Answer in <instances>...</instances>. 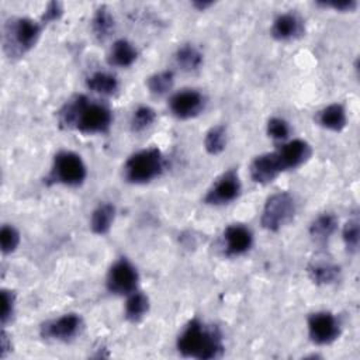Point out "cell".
Returning a JSON list of instances; mask_svg holds the SVG:
<instances>
[{
	"instance_id": "1",
	"label": "cell",
	"mask_w": 360,
	"mask_h": 360,
	"mask_svg": "<svg viewBox=\"0 0 360 360\" xmlns=\"http://www.w3.org/2000/svg\"><path fill=\"white\" fill-rule=\"evenodd\" d=\"M60 127L76 129L82 134H105L112 124L111 110L83 94H77L58 111Z\"/></svg>"
},
{
	"instance_id": "2",
	"label": "cell",
	"mask_w": 360,
	"mask_h": 360,
	"mask_svg": "<svg viewBox=\"0 0 360 360\" xmlns=\"http://www.w3.org/2000/svg\"><path fill=\"white\" fill-rule=\"evenodd\" d=\"M177 350L184 357L211 360L224 353L222 335L217 326L191 319L177 338Z\"/></svg>"
},
{
	"instance_id": "3",
	"label": "cell",
	"mask_w": 360,
	"mask_h": 360,
	"mask_svg": "<svg viewBox=\"0 0 360 360\" xmlns=\"http://www.w3.org/2000/svg\"><path fill=\"white\" fill-rule=\"evenodd\" d=\"M41 31L42 24L31 18L17 17L8 20L4 27V51L8 56H22L35 46Z\"/></svg>"
},
{
	"instance_id": "4",
	"label": "cell",
	"mask_w": 360,
	"mask_h": 360,
	"mask_svg": "<svg viewBox=\"0 0 360 360\" xmlns=\"http://www.w3.org/2000/svg\"><path fill=\"white\" fill-rule=\"evenodd\" d=\"M165 169V158L158 148L132 153L124 165V177L134 184H145L159 177Z\"/></svg>"
},
{
	"instance_id": "5",
	"label": "cell",
	"mask_w": 360,
	"mask_h": 360,
	"mask_svg": "<svg viewBox=\"0 0 360 360\" xmlns=\"http://www.w3.org/2000/svg\"><path fill=\"white\" fill-rule=\"evenodd\" d=\"M87 176L83 159L72 150H60L55 155L49 172V183H58L69 187L80 186Z\"/></svg>"
},
{
	"instance_id": "6",
	"label": "cell",
	"mask_w": 360,
	"mask_h": 360,
	"mask_svg": "<svg viewBox=\"0 0 360 360\" xmlns=\"http://www.w3.org/2000/svg\"><path fill=\"white\" fill-rule=\"evenodd\" d=\"M295 215V200L287 191L271 194L263 207L260 224L270 232H277L292 221Z\"/></svg>"
},
{
	"instance_id": "7",
	"label": "cell",
	"mask_w": 360,
	"mask_h": 360,
	"mask_svg": "<svg viewBox=\"0 0 360 360\" xmlns=\"http://www.w3.org/2000/svg\"><path fill=\"white\" fill-rule=\"evenodd\" d=\"M139 276L134 264L128 259L121 257L110 267L105 278V285L111 294L129 295L131 292L136 291Z\"/></svg>"
},
{
	"instance_id": "8",
	"label": "cell",
	"mask_w": 360,
	"mask_h": 360,
	"mask_svg": "<svg viewBox=\"0 0 360 360\" xmlns=\"http://www.w3.org/2000/svg\"><path fill=\"white\" fill-rule=\"evenodd\" d=\"M242 186L239 174L235 169L224 172L210 187L204 197V202L210 205H225L235 201L240 194Z\"/></svg>"
},
{
	"instance_id": "9",
	"label": "cell",
	"mask_w": 360,
	"mask_h": 360,
	"mask_svg": "<svg viewBox=\"0 0 360 360\" xmlns=\"http://www.w3.org/2000/svg\"><path fill=\"white\" fill-rule=\"evenodd\" d=\"M308 335L315 345H330L340 335L338 318L328 311H318L308 316Z\"/></svg>"
},
{
	"instance_id": "10",
	"label": "cell",
	"mask_w": 360,
	"mask_h": 360,
	"mask_svg": "<svg viewBox=\"0 0 360 360\" xmlns=\"http://www.w3.org/2000/svg\"><path fill=\"white\" fill-rule=\"evenodd\" d=\"M205 97L194 89H183L169 98V108L172 114L180 120H188L202 112Z\"/></svg>"
},
{
	"instance_id": "11",
	"label": "cell",
	"mask_w": 360,
	"mask_h": 360,
	"mask_svg": "<svg viewBox=\"0 0 360 360\" xmlns=\"http://www.w3.org/2000/svg\"><path fill=\"white\" fill-rule=\"evenodd\" d=\"M83 321L77 314H65L41 325V336L59 342H68L82 330Z\"/></svg>"
},
{
	"instance_id": "12",
	"label": "cell",
	"mask_w": 360,
	"mask_h": 360,
	"mask_svg": "<svg viewBox=\"0 0 360 360\" xmlns=\"http://www.w3.org/2000/svg\"><path fill=\"white\" fill-rule=\"evenodd\" d=\"M250 177L255 183L269 184L271 183L280 173H283L281 163L276 152H267L256 156L249 167Z\"/></svg>"
},
{
	"instance_id": "13",
	"label": "cell",
	"mask_w": 360,
	"mask_h": 360,
	"mask_svg": "<svg viewBox=\"0 0 360 360\" xmlns=\"http://www.w3.org/2000/svg\"><path fill=\"white\" fill-rule=\"evenodd\" d=\"M283 170L297 169L304 165L312 153L311 145L304 139H292L285 142L280 149L276 150Z\"/></svg>"
},
{
	"instance_id": "14",
	"label": "cell",
	"mask_w": 360,
	"mask_h": 360,
	"mask_svg": "<svg viewBox=\"0 0 360 360\" xmlns=\"http://www.w3.org/2000/svg\"><path fill=\"white\" fill-rule=\"evenodd\" d=\"M253 243L252 231L242 224H231L224 231L225 253L228 256H240L246 253Z\"/></svg>"
},
{
	"instance_id": "15",
	"label": "cell",
	"mask_w": 360,
	"mask_h": 360,
	"mask_svg": "<svg viewBox=\"0 0 360 360\" xmlns=\"http://www.w3.org/2000/svg\"><path fill=\"white\" fill-rule=\"evenodd\" d=\"M304 32L302 20L295 13L278 14L270 28V34L277 41H290L298 38Z\"/></svg>"
},
{
	"instance_id": "16",
	"label": "cell",
	"mask_w": 360,
	"mask_h": 360,
	"mask_svg": "<svg viewBox=\"0 0 360 360\" xmlns=\"http://www.w3.org/2000/svg\"><path fill=\"white\" fill-rule=\"evenodd\" d=\"M316 122L329 131L340 132L347 124L346 108L340 103H332L316 112Z\"/></svg>"
},
{
	"instance_id": "17",
	"label": "cell",
	"mask_w": 360,
	"mask_h": 360,
	"mask_svg": "<svg viewBox=\"0 0 360 360\" xmlns=\"http://www.w3.org/2000/svg\"><path fill=\"white\" fill-rule=\"evenodd\" d=\"M136 58H138L136 48L129 41L121 38L111 45L107 60L112 66L128 68L136 60Z\"/></svg>"
},
{
	"instance_id": "18",
	"label": "cell",
	"mask_w": 360,
	"mask_h": 360,
	"mask_svg": "<svg viewBox=\"0 0 360 360\" xmlns=\"http://www.w3.org/2000/svg\"><path fill=\"white\" fill-rule=\"evenodd\" d=\"M338 229V219L333 214L325 212L318 215L311 226H309V236L315 243L325 245L329 238L336 232Z\"/></svg>"
},
{
	"instance_id": "19",
	"label": "cell",
	"mask_w": 360,
	"mask_h": 360,
	"mask_svg": "<svg viewBox=\"0 0 360 360\" xmlns=\"http://www.w3.org/2000/svg\"><path fill=\"white\" fill-rule=\"evenodd\" d=\"M115 218V207L111 202L98 204L90 218V228L97 235H105L110 232Z\"/></svg>"
},
{
	"instance_id": "20",
	"label": "cell",
	"mask_w": 360,
	"mask_h": 360,
	"mask_svg": "<svg viewBox=\"0 0 360 360\" xmlns=\"http://www.w3.org/2000/svg\"><path fill=\"white\" fill-rule=\"evenodd\" d=\"M86 86L101 96H112L118 91L120 83L118 79L108 72H94L91 73L87 80H86Z\"/></svg>"
},
{
	"instance_id": "21",
	"label": "cell",
	"mask_w": 360,
	"mask_h": 360,
	"mask_svg": "<svg viewBox=\"0 0 360 360\" xmlns=\"http://www.w3.org/2000/svg\"><path fill=\"white\" fill-rule=\"evenodd\" d=\"M114 28H115V21H114L112 14L107 8V6L97 7V10L93 15V20H91V30H93V34L97 38V41L103 42L107 38H110Z\"/></svg>"
},
{
	"instance_id": "22",
	"label": "cell",
	"mask_w": 360,
	"mask_h": 360,
	"mask_svg": "<svg viewBox=\"0 0 360 360\" xmlns=\"http://www.w3.org/2000/svg\"><path fill=\"white\" fill-rule=\"evenodd\" d=\"M307 273L308 277L319 285H326V284H332L335 281L339 280L340 277V267L332 263H325V262H319V263H314L309 264L307 267Z\"/></svg>"
},
{
	"instance_id": "23",
	"label": "cell",
	"mask_w": 360,
	"mask_h": 360,
	"mask_svg": "<svg viewBox=\"0 0 360 360\" xmlns=\"http://www.w3.org/2000/svg\"><path fill=\"white\" fill-rule=\"evenodd\" d=\"M149 311V298L141 291H134L128 295L124 315L129 322H139Z\"/></svg>"
},
{
	"instance_id": "24",
	"label": "cell",
	"mask_w": 360,
	"mask_h": 360,
	"mask_svg": "<svg viewBox=\"0 0 360 360\" xmlns=\"http://www.w3.org/2000/svg\"><path fill=\"white\" fill-rule=\"evenodd\" d=\"M176 63L183 69V70H195L201 66L202 63V55L201 52L191 44H186L179 46V49L174 53Z\"/></svg>"
},
{
	"instance_id": "25",
	"label": "cell",
	"mask_w": 360,
	"mask_h": 360,
	"mask_svg": "<svg viewBox=\"0 0 360 360\" xmlns=\"http://www.w3.org/2000/svg\"><path fill=\"white\" fill-rule=\"evenodd\" d=\"M174 84V73L172 70H162L153 73L146 79V86L149 91L155 96H163L172 90Z\"/></svg>"
},
{
	"instance_id": "26",
	"label": "cell",
	"mask_w": 360,
	"mask_h": 360,
	"mask_svg": "<svg viewBox=\"0 0 360 360\" xmlns=\"http://www.w3.org/2000/svg\"><path fill=\"white\" fill-rule=\"evenodd\" d=\"M226 146V129L224 125L210 128L204 138V148L210 155H219Z\"/></svg>"
},
{
	"instance_id": "27",
	"label": "cell",
	"mask_w": 360,
	"mask_h": 360,
	"mask_svg": "<svg viewBox=\"0 0 360 360\" xmlns=\"http://www.w3.org/2000/svg\"><path fill=\"white\" fill-rule=\"evenodd\" d=\"M156 120V112L149 105H139L131 117V131L142 132L148 129Z\"/></svg>"
},
{
	"instance_id": "28",
	"label": "cell",
	"mask_w": 360,
	"mask_h": 360,
	"mask_svg": "<svg viewBox=\"0 0 360 360\" xmlns=\"http://www.w3.org/2000/svg\"><path fill=\"white\" fill-rule=\"evenodd\" d=\"M342 238L345 242V246L347 252L356 253L359 250V243H360V228H359V221L357 218L349 219L342 231Z\"/></svg>"
},
{
	"instance_id": "29",
	"label": "cell",
	"mask_w": 360,
	"mask_h": 360,
	"mask_svg": "<svg viewBox=\"0 0 360 360\" xmlns=\"http://www.w3.org/2000/svg\"><path fill=\"white\" fill-rule=\"evenodd\" d=\"M0 245H1V252L4 255L14 252L20 245L18 231L11 225H3L0 231Z\"/></svg>"
},
{
	"instance_id": "30",
	"label": "cell",
	"mask_w": 360,
	"mask_h": 360,
	"mask_svg": "<svg viewBox=\"0 0 360 360\" xmlns=\"http://www.w3.org/2000/svg\"><path fill=\"white\" fill-rule=\"evenodd\" d=\"M267 135L277 141H284L290 135V125L280 117H273L267 121Z\"/></svg>"
},
{
	"instance_id": "31",
	"label": "cell",
	"mask_w": 360,
	"mask_h": 360,
	"mask_svg": "<svg viewBox=\"0 0 360 360\" xmlns=\"http://www.w3.org/2000/svg\"><path fill=\"white\" fill-rule=\"evenodd\" d=\"M14 304H15V295L13 291L8 290H1V325L4 326L14 314Z\"/></svg>"
},
{
	"instance_id": "32",
	"label": "cell",
	"mask_w": 360,
	"mask_h": 360,
	"mask_svg": "<svg viewBox=\"0 0 360 360\" xmlns=\"http://www.w3.org/2000/svg\"><path fill=\"white\" fill-rule=\"evenodd\" d=\"M63 14V7L59 1H51L48 3L46 8L44 10L41 15V24H48L52 21H56Z\"/></svg>"
},
{
	"instance_id": "33",
	"label": "cell",
	"mask_w": 360,
	"mask_h": 360,
	"mask_svg": "<svg viewBox=\"0 0 360 360\" xmlns=\"http://www.w3.org/2000/svg\"><path fill=\"white\" fill-rule=\"evenodd\" d=\"M318 6H322V7H329V8H333L336 11H354L356 7H357V1L354 0H340V1H319Z\"/></svg>"
},
{
	"instance_id": "34",
	"label": "cell",
	"mask_w": 360,
	"mask_h": 360,
	"mask_svg": "<svg viewBox=\"0 0 360 360\" xmlns=\"http://www.w3.org/2000/svg\"><path fill=\"white\" fill-rule=\"evenodd\" d=\"M10 349H11V345L7 343V335L4 330H1V357H6Z\"/></svg>"
},
{
	"instance_id": "35",
	"label": "cell",
	"mask_w": 360,
	"mask_h": 360,
	"mask_svg": "<svg viewBox=\"0 0 360 360\" xmlns=\"http://www.w3.org/2000/svg\"><path fill=\"white\" fill-rule=\"evenodd\" d=\"M193 6L200 10V11H204L205 8H208L210 6H212V1H201V0H197V1H193Z\"/></svg>"
}]
</instances>
